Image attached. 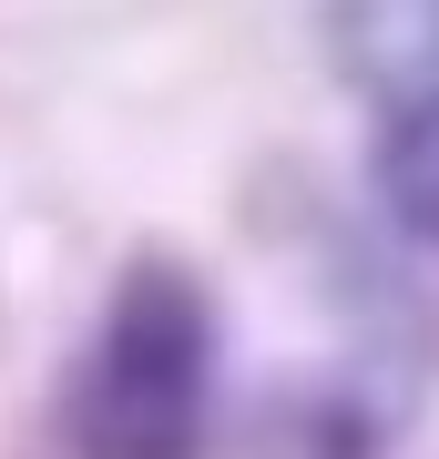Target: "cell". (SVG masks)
Here are the masks:
<instances>
[{"label":"cell","mask_w":439,"mask_h":459,"mask_svg":"<svg viewBox=\"0 0 439 459\" xmlns=\"http://www.w3.org/2000/svg\"><path fill=\"white\" fill-rule=\"evenodd\" d=\"M72 459H205L215 429V296L195 265L133 255L62 388Z\"/></svg>","instance_id":"6da1fadb"},{"label":"cell","mask_w":439,"mask_h":459,"mask_svg":"<svg viewBox=\"0 0 439 459\" xmlns=\"http://www.w3.org/2000/svg\"><path fill=\"white\" fill-rule=\"evenodd\" d=\"M378 195H389V214H399L408 235L439 246V82L399 102L389 143H378Z\"/></svg>","instance_id":"7a4b0ae2"}]
</instances>
